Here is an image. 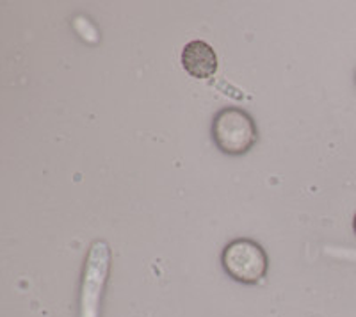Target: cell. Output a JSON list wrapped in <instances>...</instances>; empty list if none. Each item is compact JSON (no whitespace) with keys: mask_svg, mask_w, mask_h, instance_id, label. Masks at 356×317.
<instances>
[{"mask_svg":"<svg viewBox=\"0 0 356 317\" xmlns=\"http://www.w3.org/2000/svg\"><path fill=\"white\" fill-rule=\"evenodd\" d=\"M221 266L232 280L244 285H255L264 280L269 269L266 250L257 241L234 239L221 253Z\"/></svg>","mask_w":356,"mask_h":317,"instance_id":"7a4b0ae2","label":"cell"},{"mask_svg":"<svg viewBox=\"0 0 356 317\" xmlns=\"http://www.w3.org/2000/svg\"><path fill=\"white\" fill-rule=\"evenodd\" d=\"M212 139L227 155H244L259 141V131L250 114L239 107H225L214 116Z\"/></svg>","mask_w":356,"mask_h":317,"instance_id":"6da1fadb","label":"cell"},{"mask_svg":"<svg viewBox=\"0 0 356 317\" xmlns=\"http://www.w3.org/2000/svg\"><path fill=\"white\" fill-rule=\"evenodd\" d=\"M353 230H355L356 234V212H355V218H353Z\"/></svg>","mask_w":356,"mask_h":317,"instance_id":"5b68a950","label":"cell"},{"mask_svg":"<svg viewBox=\"0 0 356 317\" xmlns=\"http://www.w3.org/2000/svg\"><path fill=\"white\" fill-rule=\"evenodd\" d=\"M182 66L191 77L205 81L218 72V54L207 41L193 40L182 50Z\"/></svg>","mask_w":356,"mask_h":317,"instance_id":"277c9868","label":"cell"},{"mask_svg":"<svg viewBox=\"0 0 356 317\" xmlns=\"http://www.w3.org/2000/svg\"><path fill=\"white\" fill-rule=\"evenodd\" d=\"M111 268V250L107 243L97 241L91 244L88 253V261L84 266V278H82L81 312L82 317H98L104 285L107 282Z\"/></svg>","mask_w":356,"mask_h":317,"instance_id":"3957f363","label":"cell"}]
</instances>
